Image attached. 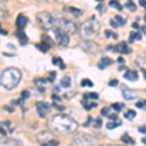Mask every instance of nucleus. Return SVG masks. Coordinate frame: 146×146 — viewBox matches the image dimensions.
<instances>
[{
    "mask_svg": "<svg viewBox=\"0 0 146 146\" xmlns=\"http://www.w3.org/2000/svg\"><path fill=\"white\" fill-rule=\"evenodd\" d=\"M47 125L51 131L60 135L73 133L78 128L77 122L70 116L64 114H58L51 117Z\"/></svg>",
    "mask_w": 146,
    "mask_h": 146,
    "instance_id": "obj_1",
    "label": "nucleus"
},
{
    "mask_svg": "<svg viewBox=\"0 0 146 146\" xmlns=\"http://www.w3.org/2000/svg\"><path fill=\"white\" fill-rule=\"evenodd\" d=\"M22 79V72L20 69L10 67L4 70L0 75V83L7 90H13L20 84Z\"/></svg>",
    "mask_w": 146,
    "mask_h": 146,
    "instance_id": "obj_2",
    "label": "nucleus"
},
{
    "mask_svg": "<svg viewBox=\"0 0 146 146\" xmlns=\"http://www.w3.org/2000/svg\"><path fill=\"white\" fill-rule=\"evenodd\" d=\"M100 30V25L96 18L87 20L81 25L79 28V35L84 40H91L98 35Z\"/></svg>",
    "mask_w": 146,
    "mask_h": 146,
    "instance_id": "obj_3",
    "label": "nucleus"
},
{
    "mask_svg": "<svg viewBox=\"0 0 146 146\" xmlns=\"http://www.w3.org/2000/svg\"><path fill=\"white\" fill-rule=\"evenodd\" d=\"M53 28H58L60 29L62 31L65 32L66 34L70 35L76 32V25L74 23H72L71 21L64 20V19H60V20H55L54 21V27Z\"/></svg>",
    "mask_w": 146,
    "mask_h": 146,
    "instance_id": "obj_4",
    "label": "nucleus"
},
{
    "mask_svg": "<svg viewBox=\"0 0 146 146\" xmlns=\"http://www.w3.org/2000/svg\"><path fill=\"white\" fill-rule=\"evenodd\" d=\"M36 21L38 25L45 30H51L54 27V19L48 12H39L36 15Z\"/></svg>",
    "mask_w": 146,
    "mask_h": 146,
    "instance_id": "obj_5",
    "label": "nucleus"
},
{
    "mask_svg": "<svg viewBox=\"0 0 146 146\" xmlns=\"http://www.w3.org/2000/svg\"><path fill=\"white\" fill-rule=\"evenodd\" d=\"M72 143L74 145H96L98 141L91 135L86 133H79L74 137Z\"/></svg>",
    "mask_w": 146,
    "mask_h": 146,
    "instance_id": "obj_6",
    "label": "nucleus"
},
{
    "mask_svg": "<svg viewBox=\"0 0 146 146\" xmlns=\"http://www.w3.org/2000/svg\"><path fill=\"white\" fill-rule=\"evenodd\" d=\"M54 32H55V34H56V42H58L60 46L66 47L68 44H69V36H68V34L62 31L60 29H58V28H54Z\"/></svg>",
    "mask_w": 146,
    "mask_h": 146,
    "instance_id": "obj_7",
    "label": "nucleus"
},
{
    "mask_svg": "<svg viewBox=\"0 0 146 146\" xmlns=\"http://www.w3.org/2000/svg\"><path fill=\"white\" fill-rule=\"evenodd\" d=\"M36 108L38 114L41 118H45L47 115L51 112V105L48 102H44V101H39L36 103Z\"/></svg>",
    "mask_w": 146,
    "mask_h": 146,
    "instance_id": "obj_8",
    "label": "nucleus"
},
{
    "mask_svg": "<svg viewBox=\"0 0 146 146\" xmlns=\"http://www.w3.org/2000/svg\"><path fill=\"white\" fill-rule=\"evenodd\" d=\"M82 44H83L82 47L87 53L88 52L89 53H94V52H96L100 49L98 45H96V43H95V42H92L91 40H85Z\"/></svg>",
    "mask_w": 146,
    "mask_h": 146,
    "instance_id": "obj_9",
    "label": "nucleus"
},
{
    "mask_svg": "<svg viewBox=\"0 0 146 146\" xmlns=\"http://www.w3.org/2000/svg\"><path fill=\"white\" fill-rule=\"evenodd\" d=\"M111 50L114 51L115 53H120V54H129L131 52V50L128 47V44L126 42H121V43L117 44L116 46L112 47Z\"/></svg>",
    "mask_w": 146,
    "mask_h": 146,
    "instance_id": "obj_10",
    "label": "nucleus"
},
{
    "mask_svg": "<svg viewBox=\"0 0 146 146\" xmlns=\"http://www.w3.org/2000/svg\"><path fill=\"white\" fill-rule=\"evenodd\" d=\"M138 96V93L135 90H131V89H126L123 91V98L126 100H133Z\"/></svg>",
    "mask_w": 146,
    "mask_h": 146,
    "instance_id": "obj_11",
    "label": "nucleus"
},
{
    "mask_svg": "<svg viewBox=\"0 0 146 146\" xmlns=\"http://www.w3.org/2000/svg\"><path fill=\"white\" fill-rule=\"evenodd\" d=\"M15 35H16V37H17V38L19 39V41H20L21 45L23 46V45H25V44H27V42H28V38H27V34H25L22 29H20V28L15 31Z\"/></svg>",
    "mask_w": 146,
    "mask_h": 146,
    "instance_id": "obj_12",
    "label": "nucleus"
},
{
    "mask_svg": "<svg viewBox=\"0 0 146 146\" xmlns=\"http://www.w3.org/2000/svg\"><path fill=\"white\" fill-rule=\"evenodd\" d=\"M27 23H28V19L25 17V15H23V14H20V15L18 16L17 21H16V25H17V27L20 28V29H23V28H25V25H27Z\"/></svg>",
    "mask_w": 146,
    "mask_h": 146,
    "instance_id": "obj_13",
    "label": "nucleus"
},
{
    "mask_svg": "<svg viewBox=\"0 0 146 146\" xmlns=\"http://www.w3.org/2000/svg\"><path fill=\"white\" fill-rule=\"evenodd\" d=\"M47 80L43 79V78H40V79H35L34 80V83L36 85V87L38 88V90L40 93H45L46 91V84H47Z\"/></svg>",
    "mask_w": 146,
    "mask_h": 146,
    "instance_id": "obj_14",
    "label": "nucleus"
},
{
    "mask_svg": "<svg viewBox=\"0 0 146 146\" xmlns=\"http://www.w3.org/2000/svg\"><path fill=\"white\" fill-rule=\"evenodd\" d=\"M124 78L129 80V81L133 82L138 79V74L135 70H127V72L124 75Z\"/></svg>",
    "mask_w": 146,
    "mask_h": 146,
    "instance_id": "obj_15",
    "label": "nucleus"
},
{
    "mask_svg": "<svg viewBox=\"0 0 146 146\" xmlns=\"http://www.w3.org/2000/svg\"><path fill=\"white\" fill-rule=\"evenodd\" d=\"M112 63H113V60L110 58H107L106 56V58H102L100 62H98V67L100 68V69H104V68H106V66L112 64Z\"/></svg>",
    "mask_w": 146,
    "mask_h": 146,
    "instance_id": "obj_16",
    "label": "nucleus"
},
{
    "mask_svg": "<svg viewBox=\"0 0 146 146\" xmlns=\"http://www.w3.org/2000/svg\"><path fill=\"white\" fill-rule=\"evenodd\" d=\"M60 86L64 89H67L71 86V79H70L69 76H64L62 77V80H60Z\"/></svg>",
    "mask_w": 146,
    "mask_h": 146,
    "instance_id": "obj_17",
    "label": "nucleus"
},
{
    "mask_svg": "<svg viewBox=\"0 0 146 146\" xmlns=\"http://www.w3.org/2000/svg\"><path fill=\"white\" fill-rule=\"evenodd\" d=\"M121 140L123 141L124 143H127V144H135V140H133V138L129 135L128 133H125L124 135L121 136Z\"/></svg>",
    "mask_w": 146,
    "mask_h": 146,
    "instance_id": "obj_18",
    "label": "nucleus"
},
{
    "mask_svg": "<svg viewBox=\"0 0 146 146\" xmlns=\"http://www.w3.org/2000/svg\"><path fill=\"white\" fill-rule=\"evenodd\" d=\"M53 64L54 65H58V66H60V68L62 70L65 69L66 66H65L64 62H63V60H62V58H53Z\"/></svg>",
    "mask_w": 146,
    "mask_h": 146,
    "instance_id": "obj_19",
    "label": "nucleus"
},
{
    "mask_svg": "<svg viewBox=\"0 0 146 146\" xmlns=\"http://www.w3.org/2000/svg\"><path fill=\"white\" fill-rule=\"evenodd\" d=\"M65 10H67L70 14H71V15L74 16L75 18H78V17H80V16H82V14H83L81 10L74 8V7H69V8L65 9Z\"/></svg>",
    "mask_w": 146,
    "mask_h": 146,
    "instance_id": "obj_20",
    "label": "nucleus"
},
{
    "mask_svg": "<svg viewBox=\"0 0 146 146\" xmlns=\"http://www.w3.org/2000/svg\"><path fill=\"white\" fill-rule=\"evenodd\" d=\"M115 22L117 23V25H118V27H122V25H125L127 23V19L123 18L122 16L120 15H116L114 18Z\"/></svg>",
    "mask_w": 146,
    "mask_h": 146,
    "instance_id": "obj_21",
    "label": "nucleus"
},
{
    "mask_svg": "<svg viewBox=\"0 0 146 146\" xmlns=\"http://www.w3.org/2000/svg\"><path fill=\"white\" fill-rule=\"evenodd\" d=\"M109 6L110 7H113V8L117 9L118 11H122L123 10V7L120 4V2L118 0H110L109 1Z\"/></svg>",
    "mask_w": 146,
    "mask_h": 146,
    "instance_id": "obj_22",
    "label": "nucleus"
},
{
    "mask_svg": "<svg viewBox=\"0 0 146 146\" xmlns=\"http://www.w3.org/2000/svg\"><path fill=\"white\" fill-rule=\"evenodd\" d=\"M142 39V35L138 32H131L129 33V42H133L135 40H141Z\"/></svg>",
    "mask_w": 146,
    "mask_h": 146,
    "instance_id": "obj_23",
    "label": "nucleus"
},
{
    "mask_svg": "<svg viewBox=\"0 0 146 146\" xmlns=\"http://www.w3.org/2000/svg\"><path fill=\"white\" fill-rule=\"evenodd\" d=\"M122 125V122L121 121H111V122H109V123H107L106 124V128L108 129H115V128H117V127H119V126H121Z\"/></svg>",
    "mask_w": 146,
    "mask_h": 146,
    "instance_id": "obj_24",
    "label": "nucleus"
},
{
    "mask_svg": "<svg viewBox=\"0 0 146 146\" xmlns=\"http://www.w3.org/2000/svg\"><path fill=\"white\" fill-rule=\"evenodd\" d=\"M135 116H136V112L135 111V110H133V109H129L126 113H125V118L129 120V121H131V120L135 118Z\"/></svg>",
    "mask_w": 146,
    "mask_h": 146,
    "instance_id": "obj_25",
    "label": "nucleus"
},
{
    "mask_svg": "<svg viewBox=\"0 0 146 146\" xmlns=\"http://www.w3.org/2000/svg\"><path fill=\"white\" fill-rule=\"evenodd\" d=\"M42 42L46 43L50 48H52V47L54 46V41L52 40L51 37L48 36V35H43V36H42Z\"/></svg>",
    "mask_w": 146,
    "mask_h": 146,
    "instance_id": "obj_26",
    "label": "nucleus"
},
{
    "mask_svg": "<svg viewBox=\"0 0 146 146\" xmlns=\"http://www.w3.org/2000/svg\"><path fill=\"white\" fill-rule=\"evenodd\" d=\"M36 47L41 52H43V53H47V52H48V50H50V49H51L50 47L47 45L46 43H44V42H42V41H41V43H40V44H37Z\"/></svg>",
    "mask_w": 146,
    "mask_h": 146,
    "instance_id": "obj_27",
    "label": "nucleus"
},
{
    "mask_svg": "<svg viewBox=\"0 0 146 146\" xmlns=\"http://www.w3.org/2000/svg\"><path fill=\"white\" fill-rule=\"evenodd\" d=\"M56 78V72L50 71L48 73V80H47V81L50 82V83H53V82H55Z\"/></svg>",
    "mask_w": 146,
    "mask_h": 146,
    "instance_id": "obj_28",
    "label": "nucleus"
},
{
    "mask_svg": "<svg viewBox=\"0 0 146 146\" xmlns=\"http://www.w3.org/2000/svg\"><path fill=\"white\" fill-rule=\"evenodd\" d=\"M111 106H112V108H113V109H114L116 112H121V110L123 109V107H124V104H123V103L116 102V103H113Z\"/></svg>",
    "mask_w": 146,
    "mask_h": 146,
    "instance_id": "obj_29",
    "label": "nucleus"
},
{
    "mask_svg": "<svg viewBox=\"0 0 146 146\" xmlns=\"http://www.w3.org/2000/svg\"><path fill=\"white\" fill-rule=\"evenodd\" d=\"M81 86H82V87H93V86H94V83L91 81L90 79L85 78V79L82 80V82H81Z\"/></svg>",
    "mask_w": 146,
    "mask_h": 146,
    "instance_id": "obj_30",
    "label": "nucleus"
},
{
    "mask_svg": "<svg viewBox=\"0 0 146 146\" xmlns=\"http://www.w3.org/2000/svg\"><path fill=\"white\" fill-rule=\"evenodd\" d=\"M104 33H105V37H106V38H110V36H113V38L114 39L118 38V35H117L116 33H114V32H112L111 30H105Z\"/></svg>",
    "mask_w": 146,
    "mask_h": 146,
    "instance_id": "obj_31",
    "label": "nucleus"
},
{
    "mask_svg": "<svg viewBox=\"0 0 146 146\" xmlns=\"http://www.w3.org/2000/svg\"><path fill=\"white\" fill-rule=\"evenodd\" d=\"M126 8H128L129 10L131 11V12H135L136 10V5L135 3H133L131 1H129V3L126 4Z\"/></svg>",
    "mask_w": 146,
    "mask_h": 146,
    "instance_id": "obj_32",
    "label": "nucleus"
},
{
    "mask_svg": "<svg viewBox=\"0 0 146 146\" xmlns=\"http://www.w3.org/2000/svg\"><path fill=\"white\" fill-rule=\"evenodd\" d=\"M7 15V9L3 4H0V17H5Z\"/></svg>",
    "mask_w": 146,
    "mask_h": 146,
    "instance_id": "obj_33",
    "label": "nucleus"
},
{
    "mask_svg": "<svg viewBox=\"0 0 146 146\" xmlns=\"http://www.w3.org/2000/svg\"><path fill=\"white\" fill-rule=\"evenodd\" d=\"M29 96H30V93L27 90H25L22 93V95H21V98H23V100H27Z\"/></svg>",
    "mask_w": 146,
    "mask_h": 146,
    "instance_id": "obj_34",
    "label": "nucleus"
},
{
    "mask_svg": "<svg viewBox=\"0 0 146 146\" xmlns=\"http://www.w3.org/2000/svg\"><path fill=\"white\" fill-rule=\"evenodd\" d=\"M87 96H88V98H90V100H96L98 98V94L96 93H90V94H87Z\"/></svg>",
    "mask_w": 146,
    "mask_h": 146,
    "instance_id": "obj_35",
    "label": "nucleus"
},
{
    "mask_svg": "<svg viewBox=\"0 0 146 146\" xmlns=\"http://www.w3.org/2000/svg\"><path fill=\"white\" fill-rule=\"evenodd\" d=\"M109 110H110V107H103L102 109H101V115L102 116H107L108 114H109Z\"/></svg>",
    "mask_w": 146,
    "mask_h": 146,
    "instance_id": "obj_36",
    "label": "nucleus"
},
{
    "mask_svg": "<svg viewBox=\"0 0 146 146\" xmlns=\"http://www.w3.org/2000/svg\"><path fill=\"white\" fill-rule=\"evenodd\" d=\"M107 117L110 120H112V121H115V120L118 119V115H117L116 113H111V115H107Z\"/></svg>",
    "mask_w": 146,
    "mask_h": 146,
    "instance_id": "obj_37",
    "label": "nucleus"
},
{
    "mask_svg": "<svg viewBox=\"0 0 146 146\" xmlns=\"http://www.w3.org/2000/svg\"><path fill=\"white\" fill-rule=\"evenodd\" d=\"M101 124H102V122H101V119L100 118H98L96 119V122L95 124V128L96 129H100L101 127Z\"/></svg>",
    "mask_w": 146,
    "mask_h": 146,
    "instance_id": "obj_38",
    "label": "nucleus"
},
{
    "mask_svg": "<svg viewBox=\"0 0 146 146\" xmlns=\"http://www.w3.org/2000/svg\"><path fill=\"white\" fill-rule=\"evenodd\" d=\"M118 84H119V81H118V80H116V79L111 80V81L109 82V86H111V87H116Z\"/></svg>",
    "mask_w": 146,
    "mask_h": 146,
    "instance_id": "obj_39",
    "label": "nucleus"
},
{
    "mask_svg": "<svg viewBox=\"0 0 146 146\" xmlns=\"http://www.w3.org/2000/svg\"><path fill=\"white\" fill-rule=\"evenodd\" d=\"M135 106H137L138 108H144L145 106V101H139V102H136V104H135Z\"/></svg>",
    "mask_w": 146,
    "mask_h": 146,
    "instance_id": "obj_40",
    "label": "nucleus"
},
{
    "mask_svg": "<svg viewBox=\"0 0 146 146\" xmlns=\"http://www.w3.org/2000/svg\"><path fill=\"white\" fill-rule=\"evenodd\" d=\"M54 106H55L58 110H60V111H62V110H64L65 109L64 106H62V105H58L56 102H54Z\"/></svg>",
    "mask_w": 146,
    "mask_h": 146,
    "instance_id": "obj_41",
    "label": "nucleus"
},
{
    "mask_svg": "<svg viewBox=\"0 0 146 146\" xmlns=\"http://www.w3.org/2000/svg\"><path fill=\"white\" fill-rule=\"evenodd\" d=\"M110 25H111L113 28H117V27H118V25H117V23L115 22L114 19H113V20H110Z\"/></svg>",
    "mask_w": 146,
    "mask_h": 146,
    "instance_id": "obj_42",
    "label": "nucleus"
},
{
    "mask_svg": "<svg viewBox=\"0 0 146 146\" xmlns=\"http://www.w3.org/2000/svg\"><path fill=\"white\" fill-rule=\"evenodd\" d=\"M96 9H98V11H100V14H104L103 12H105V8L103 7V5H101V4H100V5L98 6V8H96Z\"/></svg>",
    "mask_w": 146,
    "mask_h": 146,
    "instance_id": "obj_43",
    "label": "nucleus"
},
{
    "mask_svg": "<svg viewBox=\"0 0 146 146\" xmlns=\"http://www.w3.org/2000/svg\"><path fill=\"white\" fill-rule=\"evenodd\" d=\"M52 98H53L54 101H56H56H62V98H60L58 96H56V95H53V96H52Z\"/></svg>",
    "mask_w": 146,
    "mask_h": 146,
    "instance_id": "obj_44",
    "label": "nucleus"
},
{
    "mask_svg": "<svg viewBox=\"0 0 146 146\" xmlns=\"http://www.w3.org/2000/svg\"><path fill=\"white\" fill-rule=\"evenodd\" d=\"M139 4H140L141 7L145 8V0H139Z\"/></svg>",
    "mask_w": 146,
    "mask_h": 146,
    "instance_id": "obj_45",
    "label": "nucleus"
},
{
    "mask_svg": "<svg viewBox=\"0 0 146 146\" xmlns=\"http://www.w3.org/2000/svg\"><path fill=\"white\" fill-rule=\"evenodd\" d=\"M5 109H6V110H8L9 112H14V108H13V107H8V106L6 105V106H5Z\"/></svg>",
    "mask_w": 146,
    "mask_h": 146,
    "instance_id": "obj_46",
    "label": "nucleus"
},
{
    "mask_svg": "<svg viewBox=\"0 0 146 146\" xmlns=\"http://www.w3.org/2000/svg\"><path fill=\"white\" fill-rule=\"evenodd\" d=\"M139 131H140V133H145V126L140 127V128H139Z\"/></svg>",
    "mask_w": 146,
    "mask_h": 146,
    "instance_id": "obj_47",
    "label": "nucleus"
},
{
    "mask_svg": "<svg viewBox=\"0 0 146 146\" xmlns=\"http://www.w3.org/2000/svg\"><path fill=\"white\" fill-rule=\"evenodd\" d=\"M0 33H2V34H4V35H6V34H7V31H5L4 29H2L1 25H0Z\"/></svg>",
    "mask_w": 146,
    "mask_h": 146,
    "instance_id": "obj_48",
    "label": "nucleus"
},
{
    "mask_svg": "<svg viewBox=\"0 0 146 146\" xmlns=\"http://www.w3.org/2000/svg\"><path fill=\"white\" fill-rule=\"evenodd\" d=\"M133 27H135V29H138V28H139V25H138L137 23H133Z\"/></svg>",
    "mask_w": 146,
    "mask_h": 146,
    "instance_id": "obj_49",
    "label": "nucleus"
},
{
    "mask_svg": "<svg viewBox=\"0 0 146 146\" xmlns=\"http://www.w3.org/2000/svg\"><path fill=\"white\" fill-rule=\"evenodd\" d=\"M91 120H92V117H89V121H87V122H88V123L84 124V126H85V127L89 126V125H90V123H91Z\"/></svg>",
    "mask_w": 146,
    "mask_h": 146,
    "instance_id": "obj_50",
    "label": "nucleus"
},
{
    "mask_svg": "<svg viewBox=\"0 0 146 146\" xmlns=\"http://www.w3.org/2000/svg\"><path fill=\"white\" fill-rule=\"evenodd\" d=\"M118 62H121V63H124L125 60L123 58H118Z\"/></svg>",
    "mask_w": 146,
    "mask_h": 146,
    "instance_id": "obj_51",
    "label": "nucleus"
},
{
    "mask_svg": "<svg viewBox=\"0 0 146 146\" xmlns=\"http://www.w3.org/2000/svg\"><path fill=\"white\" fill-rule=\"evenodd\" d=\"M54 90H55L56 92H58H58H60V89H58V88H55V89H54Z\"/></svg>",
    "mask_w": 146,
    "mask_h": 146,
    "instance_id": "obj_52",
    "label": "nucleus"
},
{
    "mask_svg": "<svg viewBox=\"0 0 146 146\" xmlns=\"http://www.w3.org/2000/svg\"><path fill=\"white\" fill-rule=\"evenodd\" d=\"M96 1H98V2H100V1H102V0H96Z\"/></svg>",
    "mask_w": 146,
    "mask_h": 146,
    "instance_id": "obj_53",
    "label": "nucleus"
},
{
    "mask_svg": "<svg viewBox=\"0 0 146 146\" xmlns=\"http://www.w3.org/2000/svg\"><path fill=\"white\" fill-rule=\"evenodd\" d=\"M129 1H131V0H129Z\"/></svg>",
    "mask_w": 146,
    "mask_h": 146,
    "instance_id": "obj_54",
    "label": "nucleus"
}]
</instances>
